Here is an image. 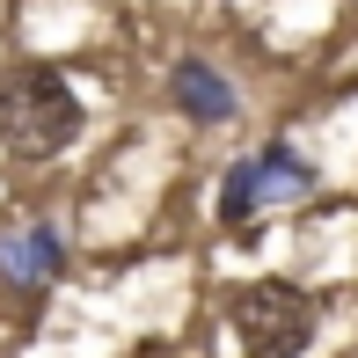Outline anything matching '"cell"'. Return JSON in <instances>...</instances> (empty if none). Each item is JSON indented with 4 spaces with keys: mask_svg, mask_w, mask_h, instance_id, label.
<instances>
[{
    "mask_svg": "<svg viewBox=\"0 0 358 358\" xmlns=\"http://www.w3.org/2000/svg\"><path fill=\"white\" fill-rule=\"evenodd\" d=\"M80 124H88V110H80L73 80L59 73V66L22 59V66L0 73V146H8L15 161L66 154V146L80 139Z\"/></svg>",
    "mask_w": 358,
    "mask_h": 358,
    "instance_id": "cell-1",
    "label": "cell"
},
{
    "mask_svg": "<svg viewBox=\"0 0 358 358\" xmlns=\"http://www.w3.org/2000/svg\"><path fill=\"white\" fill-rule=\"evenodd\" d=\"M241 358H300L315 344V292L292 278H249L220 300Z\"/></svg>",
    "mask_w": 358,
    "mask_h": 358,
    "instance_id": "cell-2",
    "label": "cell"
},
{
    "mask_svg": "<svg viewBox=\"0 0 358 358\" xmlns=\"http://www.w3.org/2000/svg\"><path fill=\"white\" fill-rule=\"evenodd\" d=\"M300 198H315V161L292 154V139H264L220 176V227L249 234L271 205H300Z\"/></svg>",
    "mask_w": 358,
    "mask_h": 358,
    "instance_id": "cell-3",
    "label": "cell"
},
{
    "mask_svg": "<svg viewBox=\"0 0 358 358\" xmlns=\"http://www.w3.org/2000/svg\"><path fill=\"white\" fill-rule=\"evenodd\" d=\"M59 271H66V234L59 227H15V234H0V285L29 292L37 300L44 285H59Z\"/></svg>",
    "mask_w": 358,
    "mask_h": 358,
    "instance_id": "cell-4",
    "label": "cell"
},
{
    "mask_svg": "<svg viewBox=\"0 0 358 358\" xmlns=\"http://www.w3.org/2000/svg\"><path fill=\"white\" fill-rule=\"evenodd\" d=\"M169 95H176V110H183L190 124H227L241 110L234 88H227V73L205 66V59H176V66H169Z\"/></svg>",
    "mask_w": 358,
    "mask_h": 358,
    "instance_id": "cell-5",
    "label": "cell"
}]
</instances>
